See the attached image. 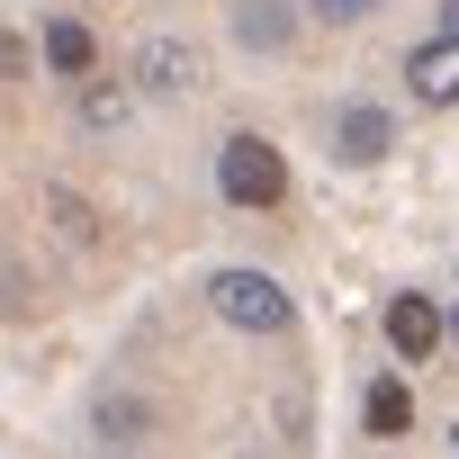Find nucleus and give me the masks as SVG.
Listing matches in <instances>:
<instances>
[{"label":"nucleus","instance_id":"4468645a","mask_svg":"<svg viewBox=\"0 0 459 459\" xmlns=\"http://www.w3.org/2000/svg\"><path fill=\"white\" fill-rule=\"evenodd\" d=\"M441 37H459V0H441Z\"/></svg>","mask_w":459,"mask_h":459},{"label":"nucleus","instance_id":"9d476101","mask_svg":"<svg viewBox=\"0 0 459 459\" xmlns=\"http://www.w3.org/2000/svg\"><path fill=\"white\" fill-rule=\"evenodd\" d=\"M126 108H135V100H126L117 82H82V126H91V135H108V126H126Z\"/></svg>","mask_w":459,"mask_h":459},{"label":"nucleus","instance_id":"7ed1b4c3","mask_svg":"<svg viewBox=\"0 0 459 459\" xmlns=\"http://www.w3.org/2000/svg\"><path fill=\"white\" fill-rule=\"evenodd\" d=\"M198 82H207V64H198L189 37H144V46H135V91H144V100H189Z\"/></svg>","mask_w":459,"mask_h":459},{"label":"nucleus","instance_id":"6e6552de","mask_svg":"<svg viewBox=\"0 0 459 459\" xmlns=\"http://www.w3.org/2000/svg\"><path fill=\"white\" fill-rule=\"evenodd\" d=\"M46 64H55L64 82H91V73H100V37H91L82 19H46Z\"/></svg>","mask_w":459,"mask_h":459},{"label":"nucleus","instance_id":"423d86ee","mask_svg":"<svg viewBox=\"0 0 459 459\" xmlns=\"http://www.w3.org/2000/svg\"><path fill=\"white\" fill-rule=\"evenodd\" d=\"M225 28H235L244 55H289V46H298V10H289V0H235Z\"/></svg>","mask_w":459,"mask_h":459},{"label":"nucleus","instance_id":"f03ea898","mask_svg":"<svg viewBox=\"0 0 459 459\" xmlns=\"http://www.w3.org/2000/svg\"><path fill=\"white\" fill-rule=\"evenodd\" d=\"M216 189L235 198V207H280L289 198V162L271 135H225L216 144Z\"/></svg>","mask_w":459,"mask_h":459},{"label":"nucleus","instance_id":"20e7f679","mask_svg":"<svg viewBox=\"0 0 459 459\" xmlns=\"http://www.w3.org/2000/svg\"><path fill=\"white\" fill-rule=\"evenodd\" d=\"M387 153H396V117H387L378 100H342V108H333V162L369 171V162H387Z\"/></svg>","mask_w":459,"mask_h":459},{"label":"nucleus","instance_id":"9b49d317","mask_svg":"<svg viewBox=\"0 0 459 459\" xmlns=\"http://www.w3.org/2000/svg\"><path fill=\"white\" fill-rule=\"evenodd\" d=\"M307 10H316V19H325V28H360V19H369V10H378V0H307Z\"/></svg>","mask_w":459,"mask_h":459},{"label":"nucleus","instance_id":"ddd939ff","mask_svg":"<svg viewBox=\"0 0 459 459\" xmlns=\"http://www.w3.org/2000/svg\"><path fill=\"white\" fill-rule=\"evenodd\" d=\"M19 64H28V55H19V37H0V73H19Z\"/></svg>","mask_w":459,"mask_h":459},{"label":"nucleus","instance_id":"39448f33","mask_svg":"<svg viewBox=\"0 0 459 459\" xmlns=\"http://www.w3.org/2000/svg\"><path fill=\"white\" fill-rule=\"evenodd\" d=\"M405 91L423 108H459V37H423L405 55Z\"/></svg>","mask_w":459,"mask_h":459},{"label":"nucleus","instance_id":"2eb2a0df","mask_svg":"<svg viewBox=\"0 0 459 459\" xmlns=\"http://www.w3.org/2000/svg\"><path fill=\"white\" fill-rule=\"evenodd\" d=\"M441 333H450V342H459V307H450V316H441Z\"/></svg>","mask_w":459,"mask_h":459},{"label":"nucleus","instance_id":"1a4fd4ad","mask_svg":"<svg viewBox=\"0 0 459 459\" xmlns=\"http://www.w3.org/2000/svg\"><path fill=\"white\" fill-rule=\"evenodd\" d=\"M360 423H369L378 441H396V432L414 423V396H405V378H378V387L360 396Z\"/></svg>","mask_w":459,"mask_h":459},{"label":"nucleus","instance_id":"f257e3e1","mask_svg":"<svg viewBox=\"0 0 459 459\" xmlns=\"http://www.w3.org/2000/svg\"><path fill=\"white\" fill-rule=\"evenodd\" d=\"M207 316L235 325V333H289V325H298V298H289L271 271H216V280H207Z\"/></svg>","mask_w":459,"mask_h":459},{"label":"nucleus","instance_id":"0eeeda50","mask_svg":"<svg viewBox=\"0 0 459 459\" xmlns=\"http://www.w3.org/2000/svg\"><path fill=\"white\" fill-rule=\"evenodd\" d=\"M387 351H396L405 369H414V360H432V351H441V307H432V298H414V289H405V298H387Z\"/></svg>","mask_w":459,"mask_h":459},{"label":"nucleus","instance_id":"f8f14e48","mask_svg":"<svg viewBox=\"0 0 459 459\" xmlns=\"http://www.w3.org/2000/svg\"><path fill=\"white\" fill-rule=\"evenodd\" d=\"M100 423H108V432H135L144 405H135V396H100Z\"/></svg>","mask_w":459,"mask_h":459}]
</instances>
